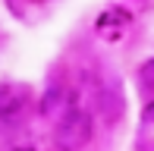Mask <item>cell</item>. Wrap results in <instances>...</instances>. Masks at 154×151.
Here are the masks:
<instances>
[{
	"instance_id": "1",
	"label": "cell",
	"mask_w": 154,
	"mask_h": 151,
	"mask_svg": "<svg viewBox=\"0 0 154 151\" xmlns=\"http://www.w3.org/2000/svg\"><path fill=\"white\" fill-rule=\"evenodd\" d=\"M91 135H94L91 113L82 110V107H72V110L54 126V145L60 151H82L91 142Z\"/></svg>"
},
{
	"instance_id": "2",
	"label": "cell",
	"mask_w": 154,
	"mask_h": 151,
	"mask_svg": "<svg viewBox=\"0 0 154 151\" xmlns=\"http://www.w3.org/2000/svg\"><path fill=\"white\" fill-rule=\"evenodd\" d=\"M129 25H132V16H129V13H126L123 6H110V10L101 13L94 32H97V38H104L107 44H116V41L129 32Z\"/></svg>"
},
{
	"instance_id": "3",
	"label": "cell",
	"mask_w": 154,
	"mask_h": 151,
	"mask_svg": "<svg viewBox=\"0 0 154 151\" xmlns=\"http://www.w3.org/2000/svg\"><path fill=\"white\" fill-rule=\"evenodd\" d=\"M41 113L47 116V120L60 123L63 116H66L69 110H72V91H69L66 85H51L44 94H41Z\"/></svg>"
},
{
	"instance_id": "4",
	"label": "cell",
	"mask_w": 154,
	"mask_h": 151,
	"mask_svg": "<svg viewBox=\"0 0 154 151\" xmlns=\"http://www.w3.org/2000/svg\"><path fill=\"white\" fill-rule=\"evenodd\" d=\"M29 91L19 85H0V120H16L22 116L25 104H29Z\"/></svg>"
},
{
	"instance_id": "5",
	"label": "cell",
	"mask_w": 154,
	"mask_h": 151,
	"mask_svg": "<svg viewBox=\"0 0 154 151\" xmlns=\"http://www.w3.org/2000/svg\"><path fill=\"white\" fill-rule=\"evenodd\" d=\"M97 110H101L104 123H116L123 116V94L113 91V88H104V91H101V101H97Z\"/></svg>"
},
{
	"instance_id": "6",
	"label": "cell",
	"mask_w": 154,
	"mask_h": 151,
	"mask_svg": "<svg viewBox=\"0 0 154 151\" xmlns=\"http://www.w3.org/2000/svg\"><path fill=\"white\" fill-rule=\"evenodd\" d=\"M138 79H142V88H148V91L154 94V57L138 66Z\"/></svg>"
},
{
	"instance_id": "7",
	"label": "cell",
	"mask_w": 154,
	"mask_h": 151,
	"mask_svg": "<svg viewBox=\"0 0 154 151\" xmlns=\"http://www.w3.org/2000/svg\"><path fill=\"white\" fill-rule=\"evenodd\" d=\"M142 123H145L148 129H154V101H151V104L142 110Z\"/></svg>"
},
{
	"instance_id": "8",
	"label": "cell",
	"mask_w": 154,
	"mask_h": 151,
	"mask_svg": "<svg viewBox=\"0 0 154 151\" xmlns=\"http://www.w3.org/2000/svg\"><path fill=\"white\" fill-rule=\"evenodd\" d=\"M16 151H35V148H29V145H25V148H16Z\"/></svg>"
},
{
	"instance_id": "9",
	"label": "cell",
	"mask_w": 154,
	"mask_h": 151,
	"mask_svg": "<svg viewBox=\"0 0 154 151\" xmlns=\"http://www.w3.org/2000/svg\"><path fill=\"white\" fill-rule=\"evenodd\" d=\"M29 3H44V0H29Z\"/></svg>"
}]
</instances>
